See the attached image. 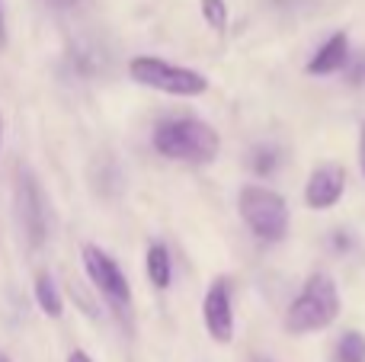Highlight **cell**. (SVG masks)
<instances>
[{
  "label": "cell",
  "mask_w": 365,
  "mask_h": 362,
  "mask_svg": "<svg viewBox=\"0 0 365 362\" xmlns=\"http://www.w3.org/2000/svg\"><path fill=\"white\" fill-rule=\"evenodd\" d=\"M250 362H272V359H266V356H250Z\"/></svg>",
  "instance_id": "ffe728a7"
},
{
  "label": "cell",
  "mask_w": 365,
  "mask_h": 362,
  "mask_svg": "<svg viewBox=\"0 0 365 362\" xmlns=\"http://www.w3.org/2000/svg\"><path fill=\"white\" fill-rule=\"evenodd\" d=\"M128 77L148 90H158V93H167V96H182V100L202 96L208 90V77L202 71L180 68V64H170L154 55L132 58L128 61Z\"/></svg>",
  "instance_id": "277c9868"
},
{
  "label": "cell",
  "mask_w": 365,
  "mask_h": 362,
  "mask_svg": "<svg viewBox=\"0 0 365 362\" xmlns=\"http://www.w3.org/2000/svg\"><path fill=\"white\" fill-rule=\"evenodd\" d=\"M237 212L259 241L279 244L289 234V202L282 199V192L269 190V186H244L237 192Z\"/></svg>",
  "instance_id": "3957f363"
},
{
  "label": "cell",
  "mask_w": 365,
  "mask_h": 362,
  "mask_svg": "<svg viewBox=\"0 0 365 362\" xmlns=\"http://www.w3.org/2000/svg\"><path fill=\"white\" fill-rule=\"evenodd\" d=\"M154 148L158 154L182 164H212L221 151V138L208 122L180 115V119H164L154 128Z\"/></svg>",
  "instance_id": "6da1fadb"
},
{
  "label": "cell",
  "mask_w": 365,
  "mask_h": 362,
  "mask_svg": "<svg viewBox=\"0 0 365 362\" xmlns=\"http://www.w3.org/2000/svg\"><path fill=\"white\" fill-rule=\"evenodd\" d=\"M16 205H19V222L29 237L32 247H42L45 234H48V209H45V196L38 180L29 170H19L16 177Z\"/></svg>",
  "instance_id": "8992f818"
},
{
  "label": "cell",
  "mask_w": 365,
  "mask_h": 362,
  "mask_svg": "<svg viewBox=\"0 0 365 362\" xmlns=\"http://www.w3.org/2000/svg\"><path fill=\"white\" fill-rule=\"evenodd\" d=\"M0 45H6V16H4V0H0Z\"/></svg>",
  "instance_id": "2e32d148"
},
{
  "label": "cell",
  "mask_w": 365,
  "mask_h": 362,
  "mask_svg": "<svg viewBox=\"0 0 365 362\" xmlns=\"http://www.w3.org/2000/svg\"><path fill=\"white\" fill-rule=\"evenodd\" d=\"M68 362H93V359H90V353L74 350V353H71V356H68Z\"/></svg>",
  "instance_id": "e0dca14e"
},
{
  "label": "cell",
  "mask_w": 365,
  "mask_h": 362,
  "mask_svg": "<svg viewBox=\"0 0 365 362\" xmlns=\"http://www.w3.org/2000/svg\"><path fill=\"white\" fill-rule=\"evenodd\" d=\"M346 192V170L340 164H321L311 170L308 186H304V202L314 212H327Z\"/></svg>",
  "instance_id": "ba28073f"
},
{
  "label": "cell",
  "mask_w": 365,
  "mask_h": 362,
  "mask_svg": "<svg viewBox=\"0 0 365 362\" xmlns=\"http://www.w3.org/2000/svg\"><path fill=\"white\" fill-rule=\"evenodd\" d=\"M145 273L151 279L154 289H170L173 282V260H170V250L164 244H151L145 254Z\"/></svg>",
  "instance_id": "30bf717a"
},
{
  "label": "cell",
  "mask_w": 365,
  "mask_h": 362,
  "mask_svg": "<svg viewBox=\"0 0 365 362\" xmlns=\"http://www.w3.org/2000/svg\"><path fill=\"white\" fill-rule=\"evenodd\" d=\"M253 170L259 173V177H269L272 170L279 167V154H276V148H269V145H259V148H253Z\"/></svg>",
  "instance_id": "5bb4252c"
},
{
  "label": "cell",
  "mask_w": 365,
  "mask_h": 362,
  "mask_svg": "<svg viewBox=\"0 0 365 362\" xmlns=\"http://www.w3.org/2000/svg\"><path fill=\"white\" fill-rule=\"evenodd\" d=\"M359 160L365 164V125H362V138H359Z\"/></svg>",
  "instance_id": "ac0fdd59"
},
{
  "label": "cell",
  "mask_w": 365,
  "mask_h": 362,
  "mask_svg": "<svg viewBox=\"0 0 365 362\" xmlns=\"http://www.w3.org/2000/svg\"><path fill=\"white\" fill-rule=\"evenodd\" d=\"M0 362H10V356H6V353H4V350H0Z\"/></svg>",
  "instance_id": "44dd1931"
},
{
  "label": "cell",
  "mask_w": 365,
  "mask_h": 362,
  "mask_svg": "<svg viewBox=\"0 0 365 362\" xmlns=\"http://www.w3.org/2000/svg\"><path fill=\"white\" fill-rule=\"evenodd\" d=\"M340 318V292H336V282L327 273H314L308 276L304 289L298 292V299L289 305L285 311V331L304 337V333H317L327 331L334 321Z\"/></svg>",
  "instance_id": "7a4b0ae2"
},
{
  "label": "cell",
  "mask_w": 365,
  "mask_h": 362,
  "mask_svg": "<svg viewBox=\"0 0 365 362\" xmlns=\"http://www.w3.org/2000/svg\"><path fill=\"white\" fill-rule=\"evenodd\" d=\"M202 4V16L205 23L212 26L215 32H225L227 29V4L225 0H199Z\"/></svg>",
  "instance_id": "4fadbf2b"
},
{
  "label": "cell",
  "mask_w": 365,
  "mask_h": 362,
  "mask_svg": "<svg viewBox=\"0 0 365 362\" xmlns=\"http://www.w3.org/2000/svg\"><path fill=\"white\" fill-rule=\"evenodd\" d=\"M346 61H349V38H346V32H336V36H330L327 42L314 51V58L308 61V68L304 71L314 74V77H327V74L343 71V64Z\"/></svg>",
  "instance_id": "9c48e42d"
},
{
  "label": "cell",
  "mask_w": 365,
  "mask_h": 362,
  "mask_svg": "<svg viewBox=\"0 0 365 362\" xmlns=\"http://www.w3.org/2000/svg\"><path fill=\"white\" fill-rule=\"evenodd\" d=\"M81 260L87 269L90 282L96 286V292L115 308H128L132 305V286H128V276L122 273V267L96 244H83L81 247Z\"/></svg>",
  "instance_id": "5b68a950"
},
{
  "label": "cell",
  "mask_w": 365,
  "mask_h": 362,
  "mask_svg": "<svg viewBox=\"0 0 365 362\" xmlns=\"http://www.w3.org/2000/svg\"><path fill=\"white\" fill-rule=\"evenodd\" d=\"M202 321H205V331L215 343H231L234 340V308H231V286L227 279H215L208 286L205 299H202Z\"/></svg>",
  "instance_id": "52a82bcc"
},
{
  "label": "cell",
  "mask_w": 365,
  "mask_h": 362,
  "mask_svg": "<svg viewBox=\"0 0 365 362\" xmlns=\"http://www.w3.org/2000/svg\"><path fill=\"white\" fill-rule=\"evenodd\" d=\"M32 292H36V305H38V311H42L45 318L58 321L64 314V299H61V292H58L55 276L51 273H38Z\"/></svg>",
  "instance_id": "8fae6325"
},
{
  "label": "cell",
  "mask_w": 365,
  "mask_h": 362,
  "mask_svg": "<svg viewBox=\"0 0 365 362\" xmlns=\"http://www.w3.org/2000/svg\"><path fill=\"white\" fill-rule=\"evenodd\" d=\"M362 173H365V164H362Z\"/></svg>",
  "instance_id": "7402d4cb"
},
{
  "label": "cell",
  "mask_w": 365,
  "mask_h": 362,
  "mask_svg": "<svg viewBox=\"0 0 365 362\" xmlns=\"http://www.w3.org/2000/svg\"><path fill=\"white\" fill-rule=\"evenodd\" d=\"M336 362H365V337L359 331H346L336 343Z\"/></svg>",
  "instance_id": "7c38bea8"
},
{
  "label": "cell",
  "mask_w": 365,
  "mask_h": 362,
  "mask_svg": "<svg viewBox=\"0 0 365 362\" xmlns=\"http://www.w3.org/2000/svg\"><path fill=\"white\" fill-rule=\"evenodd\" d=\"M0 145H4V113H0Z\"/></svg>",
  "instance_id": "d6986e66"
},
{
  "label": "cell",
  "mask_w": 365,
  "mask_h": 362,
  "mask_svg": "<svg viewBox=\"0 0 365 362\" xmlns=\"http://www.w3.org/2000/svg\"><path fill=\"white\" fill-rule=\"evenodd\" d=\"M42 4L55 6V10H68V6H74V4H77V0H42Z\"/></svg>",
  "instance_id": "9a60e30c"
}]
</instances>
